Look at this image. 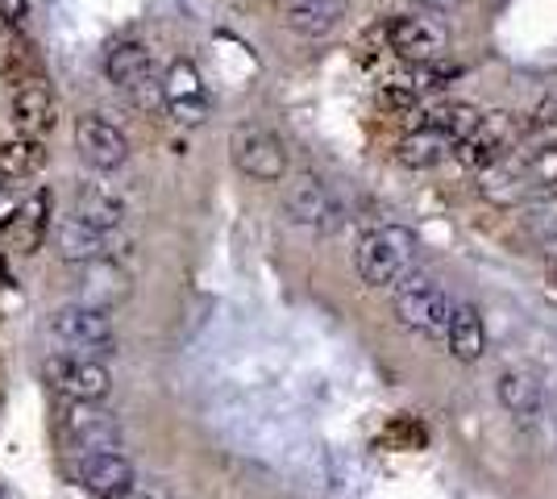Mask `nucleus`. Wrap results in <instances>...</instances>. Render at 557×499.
I'll list each match as a JSON object with an SVG mask.
<instances>
[{
    "mask_svg": "<svg viewBox=\"0 0 557 499\" xmlns=\"http://www.w3.org/2000/svg\"><path fill=\"white\" fill-rule=\"evenodd\" d=\"M392 304L404 329L424 333L433 341H445L449 316H454V300L437 287V279H429V275H404V279H395Z\"/></svg>",
    "mask_w": 557,
    "mask_h": 499,
    "instance_id": "1",
    "label": "nucleus"
},
{
    "mask_svg": "<svg viewBox=\"0 0 557 499\" xmlns=\"http://www.w3.org/2000/svg\"><path fill=\"white\" fill-rule=\"evenodd\" d=\"M529 175H524V166L516 154H504V159H495L491 166L479 171V196L491 200V204H499V209H511V204H520L524 196H529Z\"/></svg>",
    "mask_w": 557,
    "mask_h": 499,
    "instance_id": "14",
    "label": "nucleus"
},
{
    "mask_svg": "<svg viewBox=\"0 0 557 499\" xmlns=\"http://www.w3.org/2000/svg\"><path fill=\"white\" fill-rule=\"evenodd\" d=\"M342 22V4L337 0H292L287 4V25L304 38H321Z\"/></svg>",
    "mask_w": 557,
    "mask_h": 499,
    "instance_id": "21",
    "label": "nucleus"
},
{
    "mask_svg": "<svg viewBox=\"0 0 557 499\" xmlns=\"http://www.w3.org/2000/svg\"><path fill=\"white\" fill-rule=\"evenodd\" d=\"M47 333L54 346L75 350L79 358H100L116 350V329L109 312L88 309V304H67L47 321Z\"/></svg>",
    "mask_w": 557,
    "mask_h": 499,
    "instance_id": "3",
    "label": "nucleus"
},
{
    "mask_svg": "<svg viewBox=\"0 0 557 499\" xmlns=\"http://www.w3.org/2000/svg\"><path fill=\"white\" fill-rule=\"evenodd\" d=\"M520 229L533 238V246H541L545 254H557V196H536L520 209Z\"/></svg>",
    "mask_w": 557,
    "mask_h": 499,
    "instance_id": "20",
    "label": "nucleus"
},
{
    "mask_svg": "<svg viewBox=\"0 0 557 499\" xmlns=\"http://www.w3.org/2000/svg\"><path fill=\"white\" fill-rule=\"evenodd\" d=\"M88 271H92V296H88V309L109 312V304H116V300H125V296H129V279H125V271H121L113 259L88 262Z\"/></svg>",
    "mask_w": 557,
    "mask_h": 499,
    "instance_id": "25",
    "label": "nucleus"
},
{
    "mask_svg": "<svg viewBox=\"0 0 557 499\" xmlns=\"http://www.w3.org/2000/svg\"><path fill=\"white\" fill-rule=\"evenodd\" d=\"M0 188H4V184H0Z\"/></svg>",
    "mask_w": 557,
    "mask_h": 499,
    "instance_id": "31",
    "label": "nucleus"
},
{
    "mask_svg": "<svg viewBox=\"0 0 557 499\" xmlns=\"http://www.w3.org/2000/svg\"><path fill=\"white\" fill-rule=\"evenodd\" d=\"M47 379L54 391H63L75 404H104L113 391V375L100 358H67L50 354L47 358Z\"/></svg>",
    "mask_w": 557,
    "mask_h": 499,
    "instance_id": "4",
    "label": "nucleus"
},
{
    "mask_svg": "<svg viewBox=\"0 0 557 499\" xmlns=\"http://www.w3.org/2000/svg\"><path fill=\"white\" fill-rule=\"evenodd\" d=\"M47 213H50V196L42 191L34 204H25V209H17V213L9 216V234H13V246L17 250H38V241H42V234H47Z\"/></svg>",
    "mask_w": 557,
    "mask_h": 499,
    "instance_id": "24",
    "label": "nucleus"
},
{
    "mask_svg": "<svg viewBox=\"0 0 557 499\" xmlns=\"http://www.w3.org/2000/svg\"><path fill=\"white\" fill-rule=\"evenodd\" d=\"M150 72H154V59H150V50L141 47V42H116L104 54V75L113 79L116 88H125V92Z\"/></svg>",
    "mask_w": 557,
    "mask_h": 499,
    "instance_id": "17",
    "label": "nucleus"
},
{
    "mask_svg": "<svg viewBox=\"0 0 557 499\" xmlns=\"http://www.w3.org/2000/svg\"><path fill=\"white\" fill-rule=\"evenodd\" d=\"M42 166H47V146L38 138L25 134V138L0 142V179H25V175H34Z\"/></svg>",
    "mask_w": 557,
    "mask_h": 499,
    "instance_id": "22",
    "label": "nucleus"
},
{
    "mask_svg": "<svg viewBox=\"0 0 557 499\" xmlns=\"http://www.w3.org/2000/svg\"><path fill=\"white\" fill-rule=\"evenodd\" d=\"M54 250H59V259L67 262H100L116 254L109 229H92V225H84L75 216L54 225Z\"/></svg>",
    "mask_w": 557,
    "mask_h": 499,
    "instance_id": "13",
    "label": "nucleus"
},
{
    "mask_svg": "<svg viewBox=\"0 0 557 499\" xmlns=\"http://www.w3.org/2000/svg\"><path fill=\"white\" fill-rule=\"evenodd\" d=\"M354 262H358L362 284L395 287V279H404L408 266H412V234L399 229V225H379L371 234H362Z\"/></svg>",
    "mask_w": 557,
    "mask_h": 499,
    "instance_id": "2",
    "label": "nucleus"
},
{
    "mask_svg": "<svg viewBox=\"0 0 557 499\" xmlns=\"http://www.w3.org/2000/svg\"><path fill=\"white\" fill-rule=\"evenodd\" d=\"M75 150L92 171H116L129 159V138L100 113H84L75 117Z\"/></svg>",
    "mask_w": 557,
    "mask_h": 499,
    "instance_id": "9",
    "label": "nucleus"
},
{
    "mask_svg": "<svg viewBox=\"0 0 557 499\" xmlns=\"http://www.w3.org/2000/svg\"><path fill=\"white\" fill-rule=\"evenodd\" d=\"M479 109L474 104H462V100H445V104H437L433 113H424V125L429 129H437L445 142H462L466 134L479 125Z\"/></svg>",
    "mask_w": 557,
    "mask_h": 499,
    "instance_id": "23",
    "label": "nucleus"
},
{
    "mask_svg": "<svg viewBox=\"0 0 557 499\" xmlns=\"http://www.w3.org/2000/svg\"><path fill=\"white\" fill-rule=\"evenodd\" d=\"M121 499H171V496H166V491H159V487H138V483H134V487H129Z\"/></svg>",
    "mask_w": 557,
    "mask_h": 499,
    "instance_id": "28",
    "label": "nucleus"
},
{
    "mask_svg": "<svg viewBox=\"0 0 557 499\" xmlns=\"http://www.w3.org/2000/svg\"><path fill=\"white\" fill-rule=\"evenodd\" d=\"M454 150V142H445L437 129H429V125H420V129H408L404 134V142H399V163L412 166V171H429V166H437Z\"/></svg>",
    "mask_w": 557,
    "mask_h": 499,
    "instance_id": "19",
    "label": "nucleus"
},
{
    "mask_svg": "<svg viewBox=\"0 0 557 499\" xmlns=\"http://www.w3.org/2000/svg\"><path fill=\"white\" fill-rule=\"evenodd\" d=\"M420 4H429V9H458L462 0H420Z\"/></svg>",
    "mask_w": 557,
    "mask_h": 499,
    "instance_id": "29",
    "label": "nucleus"
},
{
    "mask_svg": "<svg viewBox=\"0 0 557 499\" xmlns=\"http://www.w3.org/2000/svg\"><path fill=\"white\" fill-rule=\"evenodd\" d=\"M230 154L242 175L262 179V184H278L287 175V146L278 142V134L262 129V125H242L233 129Z\"/></svg>",
    "mask_w": 557,
    "mask_h": 499,
    "instance_id": "5",
    "label": "nucleus"
},
{
    "mask_svg": "<svg viewBox=\"0 0 557 499\" xmlns=\"http://www.w3.org/2000/svg\"><path fill=\"white\" fill-rule=\"evenodd\" d=\"M0 499H22V496H17V491H13V487H9L4 478H0Z\"/></svg>",
    "mask_w": 557,
    "mask_h": 499,
    "instance_id": "30",
    "label": "nucleus"
},
{
    "mask_svg": "<svg viewBox=\"0 0 557 499\" xmlns=\"http://www.w3.org/2000/svg\"><path fill=\"white\" fill-rule=\"evenodd\" d=\"M283 204H287V216L304 225V229H317V234H329L342 225V209L333 200V191L317 179V175H296L287 191H283Z\"/></svg>",
    "mask_w": 557,
    "mask_h": 499,
    "instance_id": "8",
    "label": "nucleus"
},
{
    "mask_svg": "<svg viewBox=\"0 0 557 499\" xmlns=\"http://www.w3.org/2000/svg\"><path fill=\"white\" fill-rule=\"evenodd\" d=\"M554 259H557V254H554Z\"/></svg>",
    "mask_w": 557,
    "mask_h": 499,
    "instance_id": "32",
    "label": "nucleus"
},
{
    "mask_svg": "<svg viewBox=\"0 0 557 499\" xmlns=\"http://www.w3.org/2000/svg\"><path fill=\"white\" fill-rule=\"evenodd\" d=\"M129 96H134V104H138L141 113H163V75L150 72L146 79H138L129 88Z\"/></svg>",
    "mask_w": 557,
    "mask_h": 499,
    "instance_id": "27",
    "label": "nucleus"
},
{
    "mask_svg": "<svg viewBox=\"0 0 557 499\" xmlns=\"http://www.w3.org/2000/svg\"><path fill=\"white\" fill-rule=\"evenodd\" d=\"M75 483L96 499H121L138 483V475L125 453H84L75 466Z\"/></svg>",
    "mask_w": 557,
    "mask_h": 499,
    "instance_id": "10",
    "label": "nucleus"
},
{
    "mask_svg": "<svg viewBox=\"0 0 557 499\" xmlns=\"http://www.w3.org/2000/svg\"><path fill=\"white\" fill-rule=\"evenodd\" d=\"M445 341H449V354L458 362H479L487 354V325L474 304H454V316H449V329H445Z\"/></svg>",
    "mask_w": 557,
    "mask_h": 499,
    "instance_id": "16",
    "label": "nucleus"
},
{
    "mask_svg": "<svg viewBox=\"0 0 557 499\" xmlns=\"http://www.w3.org/2000/svg\"><path fill=\"white\" fill-rule=\"evenodd\" d=\"M54 117H59V104H54V88H50L42 75H22L17 88H13V121L22 125L29 138L54 129Z\"/></svg>",
    "mask_w": 557,
    "mask_h": 499,
    "instance_id": "11",
    "label": "nucleus"
},
{
    "mask_svg": "<svg viewBox=\"0 0 557 499\" xmlns=\"http://www.w3.org/2000/svg\"><path fill=\"white\" fill-rule=\"evenodd\" d=\"M383 42L395 50L404 63L424 67V63H442V54L449 50V34L433 17H392L383 25Z\"/></svg>",
    "mask_w": 557,
    "mask_h": 499,
    "instance_id": "6",
    "label": "nucleus"
},
{
    "mask_svg": "<svg viewBox=\"0 0 557 499\" xmlns=\"http://www.w3.org/2000/svg\"><path fill=\"white\" fill-rule=\"evenodd\" d=\"M163 113H171L175 125L196 129L209 121V96H205V79L191 59H175L163 75Z\"/></svg>",
    "mask_w": 557,
    "mask_h": 499,
    "instance_id": "7",
    "label": "nucleus"
},
{
    "mask_svg": "<svg viewBox=\"0 0 557 499\" xmlns=\"http://www.w3.org/2000/svg\"><path fill=\"white\" fill-rule=\"evenodd\" d=\"M499 404L508 408L516 421L541 416V383L529 371H504L499 375Z\"/></svg>",
    "mask_w": 557,
    "mask_h": 499,
    "instance_id": "18",
    "label": "nucleus"
},
{
    "mask_svg": "<svg viewBox=\"0 0 557 499\" xmlns=\"http://www.w3.org/2000/svg\"><path fill=\"white\" fill-rule=\"evenodd\" d=\"M29 63H34V47L22 34V25H9L0 17V75L22 79V75H29Z\"/></svg>",
    "mask_w": 557,
    "mask_h": 499,
    "instance_id": "26",
    "label": "nucleus"
},
{
    "mask_svg": "<svg viewBox=\"0 0 557 499\" xmlns=\"http://www.w3.org/2000/svg\"><path fill=\"white\" fill-rule=\"evenodd\" d=\"M75 221L113 234L116 225L125 221V200L109 184H79V191H75Z\"/></svg>",
    "mask_w": 557,
    "mask_h": 499,
    "instance_id": "15",
    "label": "nucleus"
},
{
    "mask_svg": "<svg viewBox=\"0 0 557 499\" xmlns=\"http://www.w3.org/2000/svg\"><path fill=\"white\" fill-rule=\"evenodd\" d=\"M67 437L88 453H116L121 450V425L113 412L100 404H75L67 412Z\"/></svg>",
    "mask_w": 557,
    "mask_h": 499,
    "instance_id": "12",
    "label": "nucleus"
}]
</instances>
